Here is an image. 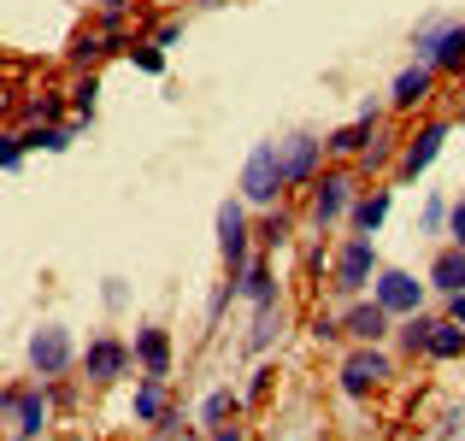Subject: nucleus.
Listing matches in <instances>:
<instances>
[{"label":"nucleus","mask_w":465,"mask_h":441,"mask_svg":"<svg viewBox=\"0 0 465 441\" xmlns=\"http://www.w3.org/2000/svg\"><path fill=\"white\" fill-rule=\"evenodd\" d=\"M12 407H18V388L0 383V424H12Z\"/></svg>","instance_id":"42"},{"label":"nucleus","mask_w":465,"mask_h":441,"mask_svg":"<svg viewBox=\"0 0 465 441\" xmlns=\"http://www.w3.org/2000/svg\"><path fill=\"white\" fill-rule=\"evenodd\" d=\"M177 436H183V412H177V407H171V412H165V418H159V424H153V441H177Z\"/></svg>","instance_id":"38"},{"label":"nucleus","mask_w":465,"mask_h":441,"mask_svg":"<svg viewBox=\"0 0 465 441\" xmlns=\"http://www.w3.org/2000/svg\"><path fill=\"white\" fill-rule=\"evenodd\" d=\"M47 418H54V388H47V383H24L18 388V407H12V436L42 441Z\"/></svg>","instance_id":"12"},{"label":"nucleus","mask_w":465,"mask_h":441,"mask_svg":"<svg viewBox=\"0 0 465 441\" xmlns=\"http://www.w3.org/2000/svg\"><path fill=\"white\" fill-rule=\"evenodd\" d=\"M94 6H101V12H130L136 0H94Z\"/></svg>","instance_id":"44"},{"label":"nucleus","mask_w":465,"mask_h":441,"mask_svg":"<svg viewBox=\"0 0 465 441\" xmlns=\"http://www.w3.org/2000/svg\"><path fill=\"white\" fill-rule=\"evenodd\" d=\"M148 42H153V47H165V54H171V47H177V42H183V18H159V24H153V35H148Z\"/></svg>","instance_id":"35"},{"label":"nucleus","mask_w":465,"mask_h":441,"mask_svg":"<svg viewBox=\"0 0 465 441\" xmlns=\"http://www.w3.org/2000/svg\"><path fill=\"white\" fill-rule=\"evenodd\" d=\"M424 359H436V365H448V359H465V329L454 324V318H436V329H430V348H424Z\"/></svg>","instance_id":"22"},{"label":"nucleus","mask_w":465,"mask_h":441,"mask_svg":"<svg viewBox=\"0 0 465 441\" xmlns=\"http://www.w3.org/2000/svg\"><path fill=\"white\" fill-rule=\"evenodd\" d=\"M301 265H307V277L330 271V248H324V236H312V241H307V253H301Z\"/></svg>","instance_id":"36"},{"label":"nucleus","mask_w":465,"mask_h":441,"mask_svg":"<svg viewBox=\"0 0 465 441\" xmlns=\"http://www.w3.org/2000/svg\"><path fill=\"white\" fill-rule=\"evenodd\" d=\"M0 106H6V89H0Z\"/></svg>","instance_id":"48"},{"label":"nucleus","mask_w":465,"mask_h":441,"mask_svg":"<svg viewBox=\"0 0 465 441\" xmlns=\"http://www.w3.org/2000/svg\"><path fill=\"white\" fill-rule=\"evenodd\" d=\"M442 300H448V318H454V324L465 329V294H442Z\"/></svg>","instance_id":"43"},{"label":"nucleus","mask_w":465,"mask_h":441,"mask_svg":"<svg viewBox=\"0 0 465 441\" xmlns=\"http://www.w3.org/2000/svg\"><path fill=\"white\" fill-rule=\"evenodd\" d=\"M71 113V101L65 94H30V101H24V124H59V118Z\"/></svg>","instance_id":"28"},{"label":"nucleus","mask_w":465,"mask_h":441,"mask_svg":"<svg viewBox=\"0 0 465 441\" xmlns=\"http://www.w3.org/2000/svg\"><path fill=\"white\" fill-rule=\"evenodd\" d=\"M6 441H24V436H6Z\"/></svg>","instance_id":"49"},{"label":"nucleus","mask_w":465,"mask_h":441,"mask_svg":"<svg viewBox=\"0 0 465 441\" xmlns=\"http://www.w3.org/2000/svg\"><path fill=\"white\" fill-rule=\"evenodd\" d=\"M353 201H360V171H348V165L318 171V177L307 182V224L318 230V236L336 230V224H348Z\"/></svg>","instance_id":"1"},{"label":"nucleus","mask_w":465,"mask_h":441,"mask_svg":"<svg viewBox=\"0 0 465 441\" xmlns=\"http://www.w3.org/2000/svg\"><path fill=\"white\" fill-rule=\"evenodd\" d=\"M377 124H383V118H360V113H353V124H341V130L324 136V159H360L365 147H371Z\"/></svg>","instance_id":"17"},{"label":"nucleus","mask_w":465,"mask_h":441,"mask_svg":"<svg viewBox=\"0 0 465 441\" xmlns=\"http://www.w3.org/2000/svg\"><path fill=\"white\" fill-rule=\"evenodd\" d=\"M448 241H454V248H465V201L448 206Z\"/></svg>","instance_id":"39"},{"label":"nucleus","mask_w":465,"mask_h":441,"mask_svg":"<svg viewBox=\"0 0 465 441\" xmlns=\"http://www.w3.org/2000/svg\"><path fill=\"white\" fill-rule=\"evenodd\" d=\"M324 171V136H289L283 142V177H289V189H307V182Z\"/></svg>","instance_id":"15"},{"label":"nucleus","mask_w":465,"mask_h":441,"mask_svg":"<svg viewBox=\"0 0 465 441\" xmlns=\"http://www.w3.org/2000/svg\"><path fill=\"white\" fill-rule=\"evenodd\" d=\"M24 159H30V147H24L18 130H0V171H18Z\"/></svg>","instance_id":"32"},{"label":"nucleus","mask_w":465,"mask_h":441,"mask_svg":"<svg viewBox=\"0 0 465 441\" xmlns=\"http://www.w3.org/2000/svg\"><path fill=\"white\" fill-rule=\"evenodd\" d=\"M312 341L318 348H336L341 341V318L336 312H312Z\"/></svg>","instance_id":"33"},{"label":"nucleus","mask_w":465,"mask_h":441,"mask_svg":"<svg viewBox=\"0 0 465 441\" xmlns=\"http://www.w3.org/2000/svg\"><path fill=\"white\" fill-rule=\"evenodd\" d=\"M253 224H248V201H218V260H224V271L236 277V271H248V260H253Z\"/></svg>","instance_id":"8"},{"label":"nucleus","mask_w":465,"mask_h":441,"mask_svg":"<svg viewBox=\"0 0 465 441\" xmlns=\"http://www.w3.org/2000/svg\"><path fill=\"white\" fill-rule=\"evenodd\" d=\"M230 300H236V283H230V277H224V283L213 289V300H206V324H218V318H224V306H230Z\"/></svg>","instance_id":"37"},{"label":"nucleus","mask_w":465,"mask_h":441,"mask_svg":"<svg viewBox=\"0 0 465 441\" xmlns=\"http://www.w3.org/2000/svg\"><path fill=\"white\" fill-rule=\"evenodd\" d=\"M295 224H301V212L295 206H265V224H260V241L265 248H289V241H295Z\"/></svg>","instance_id":"23"},{"label":"nucleus","mask_w":465,"mask_h":441,"mask_svg":"<svg viewBox=\"0 0 465 441\" xmlns=\"http://www.w3.org/2000/svg\"><path fill=\"white\" fill-rule=\"evenodd\" d=\"M371 300L383 306L389 318H412V312H424V283L412 271H401V265H383V271L371 277Z\"/></svg>","instance_id":"10"},{"label":"nucleus","mask_w":465,"mask_h":441,"mask_svg":"<svg viewBox=\"0 0 465 441\" xmlns=\"http://www.w3.org/2000/svg\"><path fill=\"white\" fill-rule=\"evenodd\" d=\"M18 136H24V147H30V153H71L77 124H24Z\"/></svg>","instance_id":"21"},{"label":"nucleus","mask_w":465,"mask_h":441,"mask_svg":"<svg viewBox=\"0 0 465 441\" xmlns=\"http://www.w3.org/2000/svg\"><path fill=\"white\" fill-rule=\"evenodd\" d=\"M430 101H436V65L412 59V65L389 83V113H424Z\"/></svg>","instance_id":"11"},{"label":"nucleus","mask_w":465,"mask_h":441,"mask_svg":"<svg viewBox=\"0 0 465 441\" xmlns=\"http://www.w3.org/2000/svg\"><path fill=\"white\" fill-rule=\"evenodd\" d=\"M136 371L142 377H165L171 383V365H177V348H171V329L165 324H136Z\"/></svg>","instance_id":"13"},{"label":"nucleus","mask_w":465,"mask_h":441,"mask_svg":"<svg viewBox=\"0 0 465 441\" xmlns=\"http://www.w3.org/2000/svg\"><path fill=\"white\" fill-rule=\"evenodd\" d=\"M272 365H260V371H248V383H242V400H248V407H253V400H265V395H272Z\"/></svg>","instance_id":"34"},{"label":"nucleus","mask_w":465,"mask_h":441,"mask_svg":"<svg viewBox=\"0 0 465 441\" xmlns=\"http://www.w3.org/2000/svg\"><path fill=\"white\" fill-rule=\"evenodd\" d=\"M106 54H113V42H106L101 30H83V35H71V65H77V71H94Z\"/></svg>","instance_id":"26"},{"label":"nucleus","mask_w":465,"mask_h":441,"mask_svg":"<svg viewBox=\"0 0 465 441\" xmlns=\"http://www.w3.org/2000/svg\"><path fill=\"white\" fill-rule=\"evenodd\" d=\"M430 289L436 294H465V248L448 241V248L430 260Z\"/></svg>","instance_id":"20"},{"label":"nucleus","mask_w":465,"mask_h":441,"mask_svg":"<svg viewBox=\"0 0 465 441\" xmlns=\"http://www.w3.org/2000/svg\"><path fill=\"white\" fill-rule=\"evenodd\" d=\"M454 124H465V94H460V113H454Z\"/></svg>","instance_id":"45"},{"label":"nucleus","mask_w":465,"mask_h":441,"mask_svg":"<svg viewBox=\"0 0 465 441\" xmlns=\"http://www.w3.org/2000/svg\"><path fill=\"white\" fill-rule=\"evenodd\" d=\"M377 271H383V260H377V236H341L336 248H330V294H336L341 306L360 300V294L371 289Z\"/></svg>","instance_id":"2"},{"label":"nucleus","mask_w":465,"mask_h":441,"mask_svg":"<svg viewBox=\"0 0 465 441\" xmlns=\"http://www.w3.org/2000/svg\"><path fill=\"white\" fill-rule=\"evenodd\" d=\"M454 136V118H424L419 130H412L407 142H401V159H395V177L401 182H412V177H424V171L442 159V142Z\"/></svg>","instance_id":"9"},{"label":"nucleus","mask_w":465,"mask_h":441,"mask_svg":"<svg viewBox=\"0 0 465 441\" xmlns=\"http://www.w3.org/2000/svg\"><path fill=\"white\" fill-rule=\"evenodd\" d=\"M94 94H101V83H94V71H83V77L77 83H71V94H65V101H71V124H94Z\"/></svg>","instance_id":"27"},{"label":"nucleus","mask_w":465,"mask_h":441,"mask_svg":"<svg viewBox=\"0 0 465 441\" xmlns=\"http://www.w3.org/2000/svg\"><path fill=\"white\" fill-rule=\"evenodd\" d=\"M283 336V306H265V312H253V329H248V348L265 353L272 341Z\"/></svg>","instance_id":"29"},{"label":"nucleus","mask_w":465,"mask_h":441,"mask_svg":"<svg viewBox=\"0 0 465 441\" xmlns=\"http://www.w3.org/2000/svg\"><path fill=\"white\" fill-rule=\"evenodd\" d=\"M412 54L436 65V77H465V18H424L412 30Z\"/></svg>","instance_id":"5"},{"label":"nucleus","mask_w":465,"mask_h":441,"mask_svg":"<svg viewBox=\"0 0 465 441\" xmlns=\"http://www.w3.org/2000/svg\"><path fill=\"white\" fill-rule=\"evenodd\" d=\"M165 412H171V388H165V377H142L136 395H130V418H136V424H159Z\"/></svg>","instance_id":"19"},{"label":"nucleus","mask_w":465,"mask_h":441,"mask_svg":"<svg viewBox=\"0 0 465 441\" xmlns=\"http://www.w3.org/2000/svg\"><path fill=\"white\" fill-rule=\"evenodd\" d=\"M389 206H395V189H360V201H353V212H348V230L353 236H377Z\"/></svg>","instance_id":"18"},{"label":"nucleus","mask_w":465,"mask_h":441,"mask_svg":"<svg viewBox=\"0 0 465 441\" xmlns=\"http://www.w3.org/2000/svg\"><path fill=\"white\" fill-rule=\"evenodd\" d=\"M448 206H454V201H442V194H430V201H424V218H419L424 236H442V230H448Z\"/></svg>","instance_id":"31"},{"label":"nucleus","mask_w":465,"mask_h":441,"mask_svg":"<svg viewBox=\"0 0 465 441\" xmlns=\"http://www.w3.org/2000/svg\"><path fill=\"white\" fill-rule=\"evenodd\" d=\"M59 441H89V436H59Z\"/></svg>","instance_id":"47"},{"label":"nucleus","mask_w":465,"mask_h":441,"mask_svg":"<svg viewBox=\"0 0 465 441\" xmlns=\"http://www.w3.org/2000/svg\"><path fill=\"white\" fill-rule=\"evenodd\" d=\"M242 201L248 206H277L289 194V177H283V142H253L248 147V159H242Z\"/></svg>","instance_id":"3"},{"label":"nucleus","mask_w":465,"mask_h":441,"mask_svg":"<svg viewBox=\"0 0 465 441\" xmlns=\"http://www.w3.org/2000/svg\"><path fill=\"white\" fill-rule=\"evenodd\" d=\"M77 341H71L65 324H35L30 341H24V359H30V371L42 377V383H54V377H71L77 371Z\"/></svg>","instance_id":"6"},{"label":"nucleus","mask_w":465,"mask_h":441,"mask_svg":"<svg viewBox=\"0 0 465 441\" xmlns=\"http://www.w3.org/2000/svg\"><path fill=\"white\" fill-rule=\"evenodd\" d=\"M130 365H136V348H130L124 336H113V329L89 336V348L77 353V371H83V383H94V388H113V383H124V377H130Z\"/></svg>","instance_id":"7"},{"label":"nucleus","mask_w":465,"mask_h":441,"mask_svg":"<svg viewBox=\"0 0 465 441\" xmlns=\"http://www.w3.org/2000/svg\"><path fill=\"white\" fill-rule=\"evenodd\" d=\"M124 59L142 71V77H165V47H153V42H130Z\"/></svg>","instance_id":"30"},{"label":"nucleus","mask_w":465,"mask_h":441,"mask_svg":"<svg viewBox=\"0 0 465 441\" xmlns=\"http://www.w3.org/2000/svg\"><path fill=\"white\" fill-rule=\"evenodd\" d=\"M389 377H395V359H389L383 341H353V348L341 353V365H336V388L348 400H371Z\"/></svg>","instance_id":"4"},{"label":"nucleus","mask_w":465,"mask_h":441,"mask_svg":"<svg viewBox=\"0 0 465 441\" xmlns=\"http://www.w3.org/2000/svg\"><path fill=\"white\" fill-rule=\"evenodd\" d=\"M389 329H395V318H389L377 300H348L341 306V336L348 341H389Z\"/></svg>","instance_id":"16"},{"label":"nucleus","mask_w":465,"mask_h":441,"mask_svg":"<svg viewBox=\"0 0 465 441\" xmlns=\"http://www.w3.org/2000/svg\"><path fill=\"white\" fill-rule=\"evenodd\" d=\"M206 441H248V430L230 418V424H213V430H206Z\"/></svg>","instance_id":"41"},{"label":"nucleus","mask_w":465,"mask_h":441,"mask_svg":"<svg viewBox=\"0 0 465 441\" xmlns=\"http://www.w3.org/2000/svg\"><path fill=\"white\" fill-rule=\"evenodd\" d=\"M242 407H248L242 388H213V395L201 400V424L206 430H213V424H230V418H242Z\"/></svg>","instance_id":"25"},{"label":"nucleus","mask_w":465,"mask_h":441,"mask_svg":"<svg viewBox=\"0 0 465 441\" xmlns=\"http://www.w3.org/2000/svg\"><path fill=\"white\" fill-rule=\"evenodd\" d=\"M201 6H230V0H201Z\"/></svg>","instance_id":"46"},{"label":"nucleus","mask_w":465,"mask_h":441,"mask_svg":"<svg viewBox=\"0 0 465 441\" xmlns=\"http://www.w3.org/2000/svg\"><path fill=\"white\" fill-rule=\"evenodd\" d=\"M430 329H436V318H430V312L395 318V341H401V353H412V359H419V353L430 348Z\"/></svg>","instance_id":"24"},{"label":"nucleus","mask_w":465,"mask_h":441,"mask_svg":"<svg viewBox=\"0 0 465 441\" xmlns=\"http://www.w3.org/2000/svg\"><path fill=\"white\" fill-rule=\"evenodd\" d=\"M230 283H236V300H248L253 312H265V306H283L277 271H272V260H260V253H253V260H248V271H236Z\"/></svg>","instance_id":"14"},{"label":"nucleus","mask_w":465,"mask_h":441,"mask_svg":"<svg viewBox=\"0 0 465 441\" xmlns=\"http://www.w3.org/2000/svg\"><path fill=\"white\" fill-rule=\"evenodd\" d=\"M124 294H130V289H124V277H106V283H101V300L113 306V312L124 306Z\"/></svg>","instance_id":"40"}]
</instances>
